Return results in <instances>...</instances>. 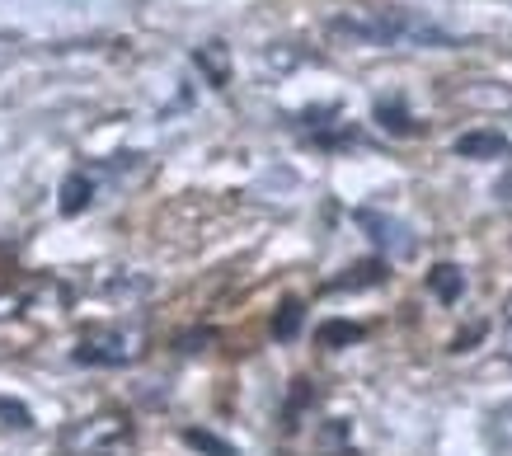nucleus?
Here are the masks:
<instances>
[{"mask_svg":"<svg viewBox=\"0 0 512 456\" xmlns=\"http://www.w3.org/2000/svg\"><path fill=\"white\" fill-rule=\"evenodd\" d=\"M329 33L367 43V48H456V33L437 29L428 19L409 15V10H353V15H334Z\"/></svg>","mask_w":512,"mask_h":456,"instance_id":"f257e3e1","label":"nucleus"},{"mask_svg":"<svg viewBox=\"0 0 512 456\" xmlns=\"http://www.w3.org/2000/svg\"><path fill=\"white\" fill-rule=\"evenodd\" d=\"M456 156H466V160L508 156V137L503 132H466V137H456Z\"/></svg>","mask_w":512,"mask_h":456,"instance_id":"f03ea898","label":"nucleus"},{"mask_svg":"<svg viewBox=\"0 0 512 456\" xmlns=\"http://www.w3.org/2000/svg\"><path fill=\"white\" fill-rule=\"evenodd\" d=\"M428 292H433L437 301H456L461 297V292H466V273H461V268H451V264H437L433 273H428Z\"/></svg>","mask_w":512,"mask_h":456,"instance_id":"7ed1b4c3","label":"nucleus"},{"mask_svg":"<svg viewBox=\"0 0 512 456\" xmlns=\"http://www.w3.org/2000/svg\"><path fill=\"white\" fill-rule=\"evenodd\" d=\"M376 123L386 127V132H395V137H414V132H419L414 118L404 113L400 99H381V104H376Z\"/></svg>","mask_w":512,"mask_h":456,"instance_id":"20e7f679","label":"nucleus"},{"mask_svg":"<svg viewBox=\"0 0 512 456\" xmlns=\"http://www.w3.org/2000/svg\"><path fill=\"white\" fill-rule=\"evenodd\" d=\"M325 348L334 344H357L362 339V325H348V320H329V325H320V334H315Z\"/></svg>","mask_w":512,"mask_h":456,"instance_id":"39448f33","label":"nucleus"},{"mask_svg":"<svg viewBox=\"0 0 512 456\" xmlns=\"http://www.w3.org/2000/svg\"><path fill=\"white\" fill-rule=\"evenodd\" d=\"M301 301H282V311H278V320H273V339H292L296 330H301Z\"/></svg>","mask_w":512,"mask_h":456,"instance_id":"423d86ee","label":"nucleus"},{"mask_svg":"<svg viewBox=\"0 0 512 456\" xmlns=\"http://www.w3.org/2000/svg\"><path fill=\"white\" fill-rule=\"evenodd\" d=\"M184 442H188V447H198V452H207V456H235V447H231V442L212 438V433H202V428H188V433H184Z\"/></svg>","mask_w":512,"mask_h":456,"instance_id":"0eeeda50","label":"nucleus"},{"mask_svg":"<svg viewBox=\"0 0 512 456\" xmlns=\"http://www.w3.org/2000/svg\"><path fill=\"white\" fill-rule=\"evenodd\" d=\"M90 203V179H66V198H62V212H80V207Z\"/></svg>","mask_w":512,"mask_h":456,"instance_id":"6e6552de","label":"nucleus"},{"mask_svg":"<svg viewBox=\"0 0 512 456\" xmlns=\"http://www.w3.org/2000/svg\"><path fill=\"white\" fill-rule=\"evenodd\" d=\"M217 48H221V43H212V48L198 52V66L212 76V85H221V80H226V71H221V62H217Z\"/></svg>","mask_w":512,"mask_h":456,"instance_id":"1a4fd4ad","label":"nucleus"},{"mask_svg":"<svg viewBox=\"0 0 512 456\" xmlns=\"http://www.w3.org/2000/svg\"><path fill=\"white\" fill-rule=\"evenodd\" d=\"M0 414H10V419H15V428H29V409L15 405V400H0Z\"/></svg>","mask_w":512,"mask_h":456,"instance_id":"9d476101","label":"nucleus"},{"mask_svg":"<svg viewBox=\"0 0 512 456\" xmlns=\"http://www.w3.org/2000/svg\"><path fill=\"white\" fill-rule=\"evenodd\" d=\"M503 344H508V353H512V297H508V306H503Z\"/></svg>","mask_w":512,"mask_h":456,"instance_id":"9b49d317","label":"nucleus"}]
</instances>
